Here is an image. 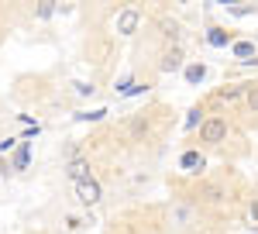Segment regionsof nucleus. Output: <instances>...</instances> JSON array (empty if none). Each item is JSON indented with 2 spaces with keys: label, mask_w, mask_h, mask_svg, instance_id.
Returning <instances> with one entry per match:
<instances>
[{
  "label": "nucleus",
  "mask_w": 258,
  "mask_h": 234,
  "mask_svg": "<svg viewBox=\"0 0 258 234\" xmlns=\"http://www.w3.org/2000/svg\"><path fill=\"white\" fill-rule=\"evenodd\" d=\"M224 135H227V124H224L220 117H210V121L200 128V141H207V145H217V141H224Z\"/></svg>",
  "instance_id": "1"
},
{
  "label": "nucleus",
  "mask_w": 258,
  "mask_h": 234,
  "mask_svg": "<svg viewBox=\"0 0 258 234\" xmlns=\"http://www.w3.org/2000/svg\"><path fill=\"white\" fill-rule=\"evenodd\" d=\"M76 196H80L83 203L93 207V203L100 200V183H97V179H80V183H76Z\"/></svg>",
  "instance_id": "2"
},
{
  "label": "nucleus",
  "mask_w": 258,
  "mask_h": 234,
  "mask_svg": "<svg viewBox=\"0 0 258 234\" xmlns=\"http://www.w3.org/2000/svg\"><path fill=\"white\" fill-rule=\"evenodd\" d=\"M135 28H138V11H131V7L120 11V14H117V31H120V35H131Z\"/></svg>",
  "instance_id": "3"
},
{
  "label": "nucleus",
  "mask_w": 258,
  "mask_h": 234,
  "mask_svg": "<svg viewBox=\"0 0 258 234\" xmlns=\"http://www.w3.org/2000/svg\"><path fill=\"white\" fill-rule=\"evenodd\" d=\"M66 172L73 176V179H76V183H80V179H90V162H86V158H73V162H69V169H66Z\"/></svg>",
  "instance_id": "4"
},
{
  "label": "nucleus",
  "mask_w": 258,
  "mask_h": 234,
  "mask_svg": "<svg viewBox=\"0 0 258 234\" xmlns=\"http://www.w3.org/2000/svg\"><path fill=\"white\" fill-rule=\"evenodd\" d=\"M179 66H182V52L172 48V52L165 55V62H162V69H165V73H172V69H179Z\"/></svg>",
  "instance_id": "5"
},
{
  "label": "nucleus",
  "mask_w": 258,
  "mask_h": 234,
  "mask_svg": "<svg viewBox=\"0 0 258 234\" xmlns=\"http://www.w3.org/2000/svg\"><path fill=\"white\" fill-rule=\"evenodd\" d=\"M197 165H203L200 152H186V155H182V169H186V172H197Z\"/></svg>",
  "instance_id": "6"
},
{
  "label": "nucleus",
  "mask_w": 258,
  "mask_h": 234,
  "mask_svg": "<svg viewBox=\"0 0 258 234\" xmlns=\"http://www.w3.org/2000/svg\"><path fill=\"white\" fill-rule=\"evenodd\" d=\"M207 41H210V45H217V48H224V45L231 41V35H224L220 28H210V35H207Z\"/></svg>",
  "instance_id": "7"
},
{
  "label": "nucleus",
  "mask_w": 258,
  "mask_h": 234,
  "mask_svg": "<svg viewBox=\"0 0 258 234\" xmlns=\"http://www.w3.org/2000/svg\"><path fill=\"white\" fill-rule=\"evenodd\" d=\"M28 162H31V148H28V145H21V152L14 155V169H28Z\"/></svg>",
  "instance_id": "8"
},
{
  "label": "nucleus",
  "mask_w": 258,
  "mask_h": 234,
  "mask_svg": "<svg viewBox=\"0 0 258 234\" xmlns=\"http://www.w3.org/2000/svg\"><path fill=\"white\" fill-rule=\"evenodd\" d=\"M203 76H207V69H203V66H189V69H186V79H189V83H200Z\"/></svg>",
  "instance_id": "9"
},
{
  "label": "nucleus",
  "mask_w": 258,
  "mask_h": 234,
  "mask_svg": "<svg viewBox=\"0 0 258 234\" xmlns=\"http://www.w3.org/2000/svg\"><path fill=\"white\" fill-rule=\"evenodd\" d=\"M251 52H255V45H251V41H238V45H234V55H241V58H248Z\"/></svg>",
  "instance_id": "10"
},
{
  "label": "nucleus",
  "mask_w": 258,
  "mask_h": 234,
  "mask_svg": "<svg viewBox=\"0 0 258 234\" xmlns=\"http://www.w3.org/2000/svg\"><path fill=\"white\" fill-rule=\"evenodd\" d=\"M248 107L258 114V86H251V90H248Z\"/></svg>",
  "instance_id": "11"
},
{
  "label": "nucleus",
  "mask_w": 258,
  "mask_h": 234,
  "mask_svg": "<svg viewBox=\"0 0 258 234\" xmlns=\"http://www.w3.org/2000/svg\"><path fill=\"white\" fill-rule=\"evenodd\" d=\"M238 97H241V86H231V90L220 93V100H238Z\"/></svg>",
  "instance_id": "12"
},
{
  "label": "nucleus",
  "mask_w": 258,
  "mask_h": 234,
  "mask_svg": "<svg viewBox=\"0 0 258 234\" xmlns=\"http://www.w3.org/2000/svg\"><path fill=\"white\" fill-rule=\"evenodd\" d=\"M52 11H55V7H52V4H41V7H38V18H48V14H52Z\"/></svg>",
  "instance_id": "13"
},
{
  "label": "nucleus",
  "mask_w": 258,
  "mask_h": 234,
  "mask_svg": "<svg viewBox=\"0 0 258 234\" xmlns=\"http://www.w3.org/2000/svg\"><path fill=\"white\" fill-rule=\"evenodd\" d=\"M197 121H200V110H189V117H186V128H193Z\"/></svg>",
  "instance_id": "14"
},
{
  "label": "nucleus",
  "mask_w": 258,
  "mask_h": 234,
  "mask_svg": "<svg viewBox=\"0 0 258 234\" xmlns=\"http://www.w3.org/2000/svg\"><path fill=\"white\" fill-rule=\"evenodd\" d=\"M220 196H224V193H220L217 186H210V190H207V200H220Z\"/></svg>",
  "instance_id": "15"
}]
</instances>
